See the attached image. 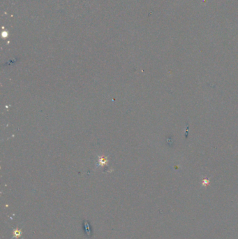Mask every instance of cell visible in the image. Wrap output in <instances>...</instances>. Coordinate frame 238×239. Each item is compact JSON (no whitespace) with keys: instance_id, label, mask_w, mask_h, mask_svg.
<instances>
[{"instance_id":"cell-2","label":"cell","mask_w":238,"mask_h":239,"mask_svg":"<svg viewBox=\"0 0 238 239\" xmlns=\"http://www.w3.org/2000/svg\"><path fill=\"white\" fill-rule=\"evenodd\" d=\"M22 232L21 230L18 229H15L13 231V237L12 238H18L21 236Z\"/></svg>"},{"instance_id":"cell-1","label":"cell","mask_w":238,"mask_h":239,"mask_svg":"<svg viewBox=\"0 0 238 239\" xmlns=\"http://www.w3.org/2000/svg\"><path fill=\"white\" fill-rule=\"evenodd\" d=\"M83 228H84V231L85 234L87 236H92V229L91 228L90 224H89L87 220H84L83 221Z\"/></svg>"}]
</instances>
